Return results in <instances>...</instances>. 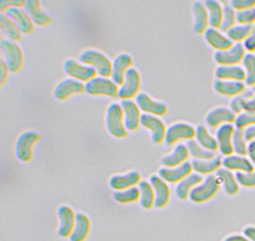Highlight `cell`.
Segmentation results:
<instances>
[{"label": "cell", "instance_id": "1", "mask_svg": "<svg viewBox=\"0 0 255 241\" xmlns=\"http://www.w3.org/2000/svg\"><path fill=\"white\" fill-rule=\"evenodd\" d=\"M79 60L83 64L95 68L99 76L106 77V78L111 77V73H113V63L109 60V58L105 55L104 52L95 49H87L81 52Z\"/></svg>", "mask_w": 255, "mask_h": 241}, {"label": "cell", "instance_id": "2", "mask_svg": "<svg viewBox=\"0 0 255 241\" xmlns=\"http://www.w3.org/2000/svg\"><path fill=\"white\" fill-rule=\"evenodd\" d=\"M106 129L109 134L115 138H125L128 130L124 124V113L122 105L113 102L106 109Z\"/></svg>", "mask_w": 255, "mask_h": 241}, {"label": "cell", "instance_id": "3", "mask_svg": "<svg viewBox=\"0 0 255 241\" xmlns=\"http://www.w3.org/2000/svg\"><path fill=\"white\" fill-rule=\"evenodd\" d=\"M0 49L3 52V60L5 61L9 72H19L22 69V65H23V52L20 50L19 45L14 41L1 38L0 40Z\"/></svg>", "mask_w": 255, "mask_h": 241}, {"label": "cell", "instance_id": "4", "mask_svg": "<svg viewBox=\"0 0 255 241\" xmlns=\"http://www.w3.org/2000/svg\"><path fill=\"white\" fill-rule=\"evenodd\" d=\"M84 92L91 96H119V87L115 82L106 77H96L84 85Z\"/></svg>", "mask_w": 255, "mask_h": 241}, {"label": "cell", "instance_id": "5", "mask_svg": "<svg viewBox=\"0 0 255 241\" xmlns=\"http://www.w3.org/2000/svg\"><path fill=\"white\" fill-rule=\"evenodd\" d=\"M40 139V134L35 130H26L15 140V157L22 162H29L33 156V145Z\"/></svg>", "mask_w": 255, "mask_h": 241}, {"label": "cell", "instance_id": "6", "mask_svg": "<svg viewBox=\"0 0 255 241\" xmlns=\"http://www.w3.org/2000/svg\"><path fill=\"white\" fill-rule=\"evenodd\" d=\"M220 186L221 184L218 181V177L216 175H208L203 180V183H200L199 185H197L194 189L191 190L189 198H190L191 202L203 203V202L209 201L211 198L217 194Z\"/></svg>", "mask_w": 255, "mask_h": 241}, {"label": "cell", "instance_id": "7", "mask_svg": "<svg viewBox=\"0 0 255 241\" xmlns=\"http://www.w3.org/2000/svg\"><path fill=\"white\" fill-rule=\"evenodd\" d=\"M64 72L73 79H77L79 82H86L87 83L91 79L96 78L97 72L95 68L86 65L83 63H79L73 59H67L64 61Z\"/></svg>", "mask_w": 255, "mask_h": 241}, {"label": "cell", "instance_id": "8", "mask_svg": "<svg viewBox=\"0 0 255 241\" xmlns=\"http://www.w3.org/2000/svg\"><path fill=\"white\" fill-rule=\"evenodd\" d=\"M195 137V129L188 122H175L171 124L166 130V144L172 145L180 139L190 140Z\"/></svg>", "mask_w": 255, "mask_h": 241}, {"label": "cell", "instance_id": "9", "mask_svg": "<svg viewBox=\"0 0 255 241\" xmlns=\"http://www.w3.org/2000/svg\"><path fill=\"white\" fill-rule=\"evenodd\" d=\"M140 87V74L135 68L131 67L125 74L124 83L119 88V96L122 100H131L138 96Z\"/></svg>", "mask_w": 255, "mask_h": 241}, {"label": "cell", "instance_id": "10", "mask_svg": "<svg viewBox=\"0 0 255 241\" xmlns=\"http://www.w3.org/2000/svg\"><path fill=\"white\" fill-rule=\"evenodd\" d=\"M140 125L151 131V140L153 143H161L165 140L167 129L159 118L149 114H143L140 117Z\"/></svg>", "mask_w": 255, "mask_h": 241}, {"label": "cell", "instance_id": "11", "mask_svg": "<svg viewBox=\"0 0 255 241\" xmlns=\"http://www.w3.org/2000/svg\"><path fill=\"white\" fill-rule=\"evenodd\" d=\"M135 104L140 111L154 117H163L167 113V106L163 102L156 101L144 92L138 93V96L135 97Z\"/></svg>", "mask_w": 255, "mask_h": 241}, {"label": "cell", "instance_id": "12", "mask_svg": "<svg viewBox=\"0 0 255 241\" xmlns=\"http://www.w3.org/2000/svg\"><path fill=\"white\" fill-rule=\"evenodd\" d=\"M245 47L244 44H234V46L225 51H216L215 60L220 65H238L245 58Z\"/></svg>", "mask_w": 255, "mask_h": 241}, {"label": "cell", "instance_id": "13", "mask_svg": "<svg viewBox=\"0 0 255 241\" xmlns=\"http://www.w3.org/2000/svg\"><path fill=\"white\" fill-rule=\"evenodd\" d=\"M84 92V85L83 82H79L77 79L68 78L63 79L61 82H59L58 85L54 88V97L59 101H64V100L69 99L73 95H77V93Z\"/></svg>", "mask_w": 255, "mask_h": 241}, {"label": "cell", "instance_id": "14", "mask_svg": "<svg viewBox=\"0 0 255 241\" xmlns=\"http://www.w3.org/2000/svg\"><path fill=\"white\" fill-rule=\"evenodd\" d=\"M133 65V59L127 52H122L113 60V73H111V79L115 82V85L122 87L124 83L125 74Z\"/></svg>", "mask_w": 255, "mask_h": 241}, {"label": "cell", "instance_id": "15", "mask_svg": "<svg viewBox=\"0 0 255 241\" xmlns=\"http://www.w3.org/2000/svg\"><path fill=\"white\" fill-rule=\"evenodd\" d=\"M124 113V124L127 130H136L140 125V110L133 100H122L120 102Z\"/></svg>", "mask_w": 255, "mask_h": 241}, {"label": "cell", "instance_id": "16", "mask_svg": "<svg viewBox=\"0 0 255 241\" xmlns=\"http://www.w3.org/2000/svg\"><path fill=\"white\" fill-rule=\"evenodd\" d=\"M59 229L58 234L61 238H70L76 226V213L68 206H60L58 208Z\"/></svg>", "mask_w": 255, "mask_h": 241}, {"label": "cell", "instance_id": "17", "mask_svg": "<svg viewBox=\"0 0 255 241\" xmlns=\"http://www.w3.org/2000/svg\"><path fill=\"white\" fill-rule=\"evenodd\" d=\"M193 171V166L191 162H184L183 165L177 166V167H161L158 170V176L165 180L166 183H179L183 179L191 174Z\"/></svg>", "mask_w": 255, "mask_h": 241}, {"label": "cell", "instance_id": "18", "mask_svg": "<svg viewBox=\"0 0 255 241\" xmlns=\"http://www.w3.org/2000/svg\"><path fill=\"white\" fill-rule=\"evenodd\" d=\"M235 131V126L232 124H223L217 129L216 133V139L218 143V149L223 156H231L234 153V147H232V135Z\"/></svg>", "mask_w": 255, "mask_h": 241}, {"label": "cell", "instance_id": "19", "mask_svg": "<svg viewBox=\"0 0 255 241\" xmlns=\"http://www.w3.org/2000/svg\"><path fill=\"white\" fill-rule=\"evenodd\" d=\"M236 120L235 114L229 108H216L209 111L206 117V121L208 126L220 128L223 124H231Z\"/></svg>", "mask_w": 255, "mask_h": 241}, {"label": "cell", "instance_id": "20", "mask_svg": "<svg viewBox=\"0 0 255 241\" xmlns=\"http://www.w3.org/2000/svg\"><path fill=\"white\" fill-rule=\"evenodd\" d=\"M4 14L8 15V17L17 24L18 28L20 29V32L22 33L28 35V33L33 32V22H32L31 18L28 17L26 10L20 8V6L9 8Z\"/></svg>", "mask_w": 255, "mask_h": 241}, {"label": "cell", "instance_id": "21", "mask_svg": "<svg viewBox=\"0 0 255 241\" xmlns=\"http://www.w3.org/2000/svg\"><path fill=\"white\" fill-rule=\"evenodd\" d=\"M149 183L154 192V207L156 208H163L168 203L170 199V189L165 180H162L158 175H152L149 177Z\"/></svg>", "mask_w": 255, "mask_h": 241}, {"label": "cell", "instance_id": "22", "mask_svg": "<svg viewBox=\"0 0 255 241\" xmlns=\"http://www.w3.org/2000/svg\"><path fill=\"white\" fill-rule=\"evenodd\" d=\"M140 174L138 171H130L127 172V174L122 175H114L110 177V188L114 189L115 192H119V190H125L129 189V188H133L136 184L140 183Z\"/></svg>", "mask_w": 255, "mask_h": 241}, {"label": "cell", "instance_id": "23", "mask_svg": "<svg viewBox=\"0 0 255 241\" xmlns=\"http://www.w3.org/2000/svg\"><path fill=\"white\" fill-rule=\"evenodd\" d=\"M23 8L32 22L37 26H47L51 22V18L46 12L42 10L38 0H26Z\"/></svg>", "mask_w": 255, "mask_h": 241}, {"label": "cell", "instance_id": "24", "mask_svg": "<svg viewBox=\"0 0 255 241\" xmlns=\"http://www.w3.org/2000/svg\"><path fill=\"white\" fill-rule=\"evenodd\" d=\"M204 38L217 51H225V50H229L234 46V42L227 37V35L221 32L220 29L211 28V27L204 32Z\"/></svg>", "mask_w": 255, "mask_h": 241}, {"label": "cell", "instance_id": "25", "mask_svg": "<svg viewBox=\"0 0 255 241\" xmlns=\"http://www.w3.org/2000/svg\"><path fill=\"white\" fill-rule=\"evenodd\" d=\"M193 14H194V32L204 33L209 26V14L203 1H194L193 3Z\"/></svg>", "mask_w": 255, "mask_h": 241}, {"label": "cell", "instance_id": "26", "mask_svg": "<svg viewBox=\"0 0 255 241\" xmlns=\"http://www.w3.org/2000/svg\"><path fill=\"white\" fill-rule=\"evenodd\" d=\"M216 78L221 81L243 82L247 79V73L239 65H220L216 69Z\"/></svg>", "mask_w": 255, "mask_h": 241}, {"label": "cell", "instance_id": "27", "mask_svg": "<svg viewBox=\"0 0 255 241\" xmlns=\"http://www.w3.org/2000/svg\"><path fill=\"white\" fill-rule=\"evenodd\" d=\"M222 165L225 169L235 170L236 172H253L254 171V165L252 161L243 156H238V154H231V156H226L222 160Z\"/></svg>", "mask_w": 255, "mask_h": 241}, {"label": "cell", "instance_id": "28", "mask_svg": "<svg viewBox=\"0 0 255 241\" xmlns=\"http://www.w3.org/2000/svg\"><path fill=\"white\" fill-rule=\"evenodd\" d=\"M189 149L186 147V144H177L175 145L174 151L170 154H166V156L162 157V165L165 167H177V166L183 165L184 162H186L189 157Z\"/></svg>", "mask_w": 255, "mask_h": 241}, {"label": "cell", "instance_id": "29", "mask_svg": "<svg viewBox=\"0 0 255 241\" xmlns=\"http://www.w3.org/2000/svg\"><path fill=\"white\" fill-rule=\"evenodd\" d=\"M200 183H203V176L198 174V172H194V174L191 172L189 176H186L185 179H183V180L177 183L176 189H175L177 198H180V199H186V198H189L191 190L194 189L197 185H199Z\"/></svg>", "mask_w": 255, "mask_h": 241}, {"label": "cell", "instance_id": "30", "mask_svg": "<svg viewBox=\"0 0 255 241\" xmlns=\"http://www.w3.org/2000/svg\"><path fill=\"white\" fill-rule=\"evenodd\" d=\"M215 90L222 96H239L241 93L245 92V83L244 82L236 81H221L216 79L215 81Z\"/></svg>", "mask_w": 255, "mask_h": 241}, {"label": "cell", "instance_id": "31", "mask_svg": "<svg viewBox=\"0 0 255 241\" xmlns=\"http://www.w3.org/2000/svg\"><path fill=\"white\" fill-rule=\"evenodd\" d=\"M91 222L90 218L84 213L79 212L76 213V226L73 230L72 235H70V241H84L87 239L88 234H90Z\"/></svg>", "mask_w": 255, "mask_h": 241}, {"label": "cell", "instance_id": "32", "mask_svg": "<svg viewBox=\"0 0 255 241\" xmlns=\"http://www.w3.org/2000/svg\"><path fill=\"white\" fill-rule=\"evenodd\" d=\"M0 31L4 35V37H6V40L14 41V42H19L22 40V32L20 29L18 28L17 24L13 22L10 18L6 14L1 13L0 14Z\"/></svg>", "mask_w": 255, "mask_h": 241}, {"label": "cell", "instance_id": "33", "mask_svg": "<svg viewBox=\"0 0 255 241\" xmlns=\"http://www.w3.org/2000/svg\"><path fill=\"white\" fill-rule=\"evenodd\" d=\"M216 176L218 177L221 186L225 189L227 194L235 195L239 192V183L236 180L235 175L232 174V171L222 167V169L216 171Z\"/></svg>", "mask_w": 255, "mask_h": 241}, {"label": "cell", "instance_id": "34", "mask_svg": "<svg viewBox=\"0 0 255 241\" xmlns=\"http://www.w3.org/2000/svg\"><path fill=\"white\" fill-rule=\"evenodd\" d=\"M195 140L200 147L211 152H216L218 149V143L215 137H212L204 125H198L195 128Z\"/></svg>", "mask_w": 255, "mask_h": 241}, {"label": "cell", "instance_id": "35", "mask_svg": "<svg viewBox=\"0 0 255 241\" xmlns=\"http://www.w3.org/2000/svg\"><path fill=\"white\" fill-rule=\"evenodd\" d=\"M204 5H206L209 14V26H211V28L218 29L222 24L223 6L217 0H206Z\"/></svg>", "mask_w": 255, "mask_h": 241}, {"label": "cell", "instance_id": "36", "mask_svg": "<svg viewBox=\"0 0 255 241\" xmlns=\"http://www.w3.org/2000/svg\"><path fill=\"white\" fill-rule=\"evenodd\" d=\"M221 165H222L221 156L215 157L212 160H193V162H191L193 170L200 175L212 174V172L217 171V170L221 169Z\"/></svg>", "mask_w": 255, "mask_h": 241}, {"label": "cell", "instance_id": "37", "mask_svg": "<svg viewBox=\"0 0 255 241\" xmlns=\"http://www.w3.org/2000/svg\"><path fill=\"white\" fill-rule=\"evenodd\" d=\"M138 188H139L140 190V206L144 209H151L152 207H154V199H156V198H154V192L151 183L143 180L138 184Z\"/></svg>", "mask_w": 255, "mask_h": 241}, {"label": "cell", "instance_id": "38", "mask_svg": "<svg viewBox=\"0 0 255 241\" xmlns=\"http://www.w3.org/2000/svg\"><path fill=\"white\" fill-rule=\"evenodd\" d=\"M253 29H254V24H239V26H234L232 28H230L226 32L227 37L234 42L235 41L236 44L240 42L243 40H247L250 35H252Z\"/></svg>", "mask_w": 255, "mask_h": 241}, {"label": "cell", "instance_id": "39", "mask_svg": "<svg viewBox=\"0 0 255 241\" xmlns=\"http://www.w3.org/2000/svg\"><path fill=\"white\" fill-rule=\"evenodd\" d=\"M186 147H188L190 156L194 157V160H212V158L217 157L216 156V152H211L204 149L203 147H200V145L198 144L197 140H188Z\"/></svg>", "mask_w": 255, "mask_h": 241}, {"label": "cell", "instance_id": "40", "mask_svg": "<svg viewBox=\"0 0 255 241\" xmlns=\"http://www.w3.org/2000/svg\"><path fill=\"white\" fill-rule=\"evenodd\" d=\"M140 190L139 188H129L125 190H119V192H114V199L119 203H133V202L139 201Z\"/></svg>", "mask_w": 255, "mask_h": 241}, {"label": "cell", "instance_id": "41", "mask_svg": "<svg viewBox=\"0 0 255 241\" xmlns=\"http://www.w3.org/2000/svg\"><path fill=\"white\" fill-rule=\"evenodd\" d=\"M232 147H234V152L238 156H245L248 154V144L247 139H245V130L243 129H236L232 135Z\"/></svg>", "mask_w": 255, "mask_h": 241}, {"label": "cell", "instance_id": "42", "mask_svg": "<svg viewBox=\"0 0 255 241\" xmlns=\"http://www.w3.org/2000/svg\"><path fill=\"white\" fill-rule=\"evenodd\" d=\"M222 4H225V5H223V19L222 24H221L220 27V31L221 32H227L230 28H232V27L235 26L236 13L235 9L230 5V3L223 1Z\"/></svg>", "mask_w": 255, "mask_h": 241}, {"label": "cell", "instance_id": "43", "mask_svg": "<svg viewBox=\"0 0 255 241\" xmlns=\"http://www.w3.org/2000/svg\"><path fill=\"white\" fill-rule=\"evenodd\" d=\"M245 73H247V79L245 85L247 86H255V55L252 52H248L243 60Z\"/></svg>", "mask_w": 255, "mask_h": 241}, {"label": "cell", "instance_id": "44", "mask_svg": "<svg viewBox=\"0 0 255 241\" xmlns=\"http://www.w3.org/2000/svg\"><path fill=\"white\" fill-rule=\"evenodd\" d=\"M253 93H254V91H245L244 93H241V95H239V96L234 97V99L231 100V102H230V109H231V111L234 114H239L240 115L241 113L244 111V105L247 104V101H249L250 99H253Z\"/></svg>", "mask_w": 255, "mask_h": 241}, {"label": "cell", "instance_id": "45", "mask_svg": "<svg viewBox=\"0 0 255 241\" xmlns=\"http://www.w3.org/2000/svg\"><path fill=\"white\" fill-rule=\"evenodd\" d=\"M255 125V113H241L240 115L236 117L235 120V128L236 129H245Z\"/></svg>", "mask_w": 255, "mask_h": 241}, {"label": "cell", "instance_id": "46", "mask_svg": "<svg viewBox=\"0 0 255 241\" xmlns=\"http://www.w3.org/2000/svg\"><path fill=\"white\" fill-rule=\"evenodd\" d=\"M236 22L244 24V26L255 23V8L247 9V10H239L236 13Z\"/></svg>", "mask_w": 255, "mask_h": 241}, {"label": "cell", "instance_id": "47", "mask_svg": "<svg viewBox=\"0 0 255 241\" xmlns=\"http://www.w3.org/2000/svg\"><path fill=\"white\" fill-rule=\"evenodd\" d=\"M236 180L240 185L245 188H253L255 186V172H236Z\"/></svg>", "mask_w": 255, "mask_h": 241}, {"label": "cell", "instance_id": "48", "mask_svg": "<svg viewBox=\"0 0 255 241\" xmlns=\"http://www.w3.org/2000/svg\"><path fill=\"white\" fill-rule=\"evenodd\" d=\"M230 5L238 10H247L255 8V0H231Z\"/></svg>", "mask_w": 255, "mask_h": 241}, {"label": "cell", "instance_id": "49", "mask_svg": "<svg viewBox=\"0 0 255 241\" xmlns=\"http://www.w3.org/2000/svg\"><path fill=\"white\" fill-rule=\"evenodd\" d=\"M26 0H1L0 1V10L1 13H5L9 8H13V6H24Z\"/></svg>", "mask_w": 255, "mask_h": 241}, {"label": "cell", "instance_id": "50", "mask_svg": "<svg viewBox=\"0 0 255 241\" xmlns=\"http://www.w3.org/2000/svg\"><path fill=\"white\" fill-rule=\"evenodd\" d=\"M244 47H245V50H248L249 52L255 51V24H254V29H253L252 35L249 36V37L245 40V42H244Z\"/></svg>", "mask_w": 255, "mask_h": 241}, {"label": "cell", "instance_id": "51", "mask_svg": "<svg viewBox=\"0 0 255 241\" xmlns=\"http://www.w3.org/2000/svg\"><path fill=\"white\" fill-rule=\"evenodd\" d=\"M9 69H8V67H6V64H5V61L3 60V59H1V60H0V85L3 86L4 83H5V81H6V78H8V74H9Z\"/></svg>", "mask_w": 255, "mask_h": 241}, {"label": "cell", "instance_id": "52", "mask_svg": "<svg viewBox=\"0 0 255 241\" xmlns=\"http://www.w3.org/2000/svg\"><path fill=\"white\" fill-rule=\"evenodd\" d=\"M245 139H247V142L249 143L253 142V140H255V125L245 129Z\"/></svg>", "mask_w": 255, "mask_h": 241}, {"label": "cell", "instance_id": "53", "mask_svg": "<svg viewBox=\"0 0 255 241\" xmlns=\"http://www.w3.org/2000/svg\"><path fill=\"white\" fill-rule=\"evenodd\" d=\"M248 154H249L250 161H252V163L255 167V140H253V142L248 144Z\"/></svg>", "mask_w": 255, "mask_h": 241}, {"label": "cell", "instance_id": "54", "mask_svg": "<svg viewBox=\"0 0 255 241\" xmlns=\"http://www.w3.org/2000/svg\"><path fill=\"white\" fill-rule=\"evenodd\" d=\"M244 234H245V238L249 239L250 241H255V227H245Z\"/></svg>", "mask_w": 255, "mask_h": 241}, {"label": "cell", "instance_id": "55", "mask_svg": "<svg viewBox=\"0 0 255 241\" xmlns=\"http://www.w3.org/2000/svg\"><path fill=\"white\" fill-rule=\"evenodd\" d=\"M244 110L248 111V113H255V96L244 105Z\"/></svg>", "mask_w": 255, "mask_h": 241}, {"label": "cell", "instance_id": "56", "mask_svg": "<svg viewBox=\"0 0 255 241\" xmlns=\"http://www.w3.org/2000/svg\"><path fill=\"white\" fill-rule=\"evenodd\" d=\"M223 241H250L248 238H244V236L240 235H231L229 238H226Z\"/></svg>", "mask_w": 255, "mask_h": 241}, {"label": "cell", "instance_id": "57", "mask_svg": "<svg viewBox=\"0 0 255 241\" xmlns=\"http://www.w3.org/2000/svg\"><path fill=\"white\" fill-rule=\"evenodd\" d=\"M253 91H254V92H255V86H254V87H253Z\"/></svg>", "mask_w": 255, "mask_h": 241}]
</instances>
